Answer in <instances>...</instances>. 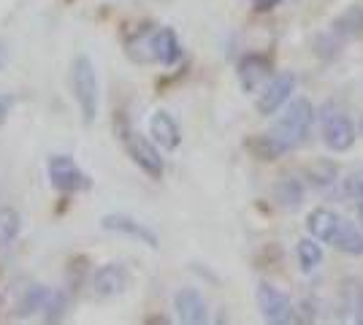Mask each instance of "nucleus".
<instances>
[{"instance_id": "a878e982", "label": "nucleus", "mask_w": 363, "mask_h": 325, "mask_svg": "<svg viewBox=\"0 0 363 325\" xmlns=\"http://www.w3.org/2000/svg\"><path fill=\"white\" fill-rule=\"evenodd\" d=\"M279 3H282V0H252V8L260 11V14H266V11H274Z\"/></svg>"}, {"instance_id": "b1692460", "label": "nucleus", "mask_w": 363, "mask_h": 325, "mask_svg": "<svg viewBox=\"0 0 363 325\" xmlns=\"http://www.w3.org/2000/svg\"><path fill=\"white\" fill-rule=\"evenodd\" d=\"M65 304H68L65 293H60V290H52V293H49V298H46V304H44V317H46V320H60L62 312H65Z\"/></svg>"}, {"instance_id": "20e7f679", "label": "nucleus", "mask_w": 363, "mask_h": 325, "mask_svg": "<svg viewBox=\"0 0 363 325\" xmlns=\"http://www.w3.org/2000/svg\"><path fill=\"white\" fill-rule=\"evenodd\" d=\"M46 176H49L52 187H57L62 193H84V190L92 187L90 176L79 169L71 157H65V155L49 157V163H46Z\"/></svg>"}, {"instance_id": "f8f14e48", "label": "nucleus", "mask_w": 363, "mask_h": 325, "mask_svg": "<svg viewBox=\"0 0 363 325\" xmlns=\"http://www.w3.org/2000/svg\"><path fill=\"white\" fill-rule=\"evenodd\" d=\"M339 222H342V217L336 215V212L325 209V206H318V209H312L309 217H306V231H309L312 239L331 244L333 236H336V228H339Z\"/></svg>"}, {"instance_id": "7ed1b4c3", "label": "nucleus", "mask_w": 363, "mask_h": 325, "mask_svg": "<svg viewBox=\"0 0 363 325\" xmlns=\"http://www.w3.org/2000/svg\"><path fill=\"white\" fill-rule=\"evenodd\" d=\"M320 125H323V139H325V147L333 149V152H347L355 147V139H358V130L342 108H336L333 103H325L320 108Z\"/></svg>"}, {"instance_id": "4468645a", "label": "nucleus", "mask_w": 363, "mask_h": 325, "mask_svg": "<svg viewBox=\"0 0 363 325\" xmlns=\"http://www.w3.org/2000/svg\"><path fill=\"white\" fill-rule=\"evenodd\" d=\"M150 133H152V139L157 141L163 149H177L182 141L179 125H177V120H174L168 111H155V114H152Z\"/></svg>"}, {"instance_id": "39448f33", "label": "nucleus", "mask_w": 363, "mask_h": 325, "mask_svg": "<svg viewBox=\"0 0 363 325\" xmlns=\"http://www.w3.org/2000/svg\"><path fill=\"white\" fill-rule=\"evenodd\" d=\"M255 298H257V309H260L266 323L285 325L296 320V307H293V301H290L282 290H277L274 285H269V282H260V285H257Z\"/></svg>"}, {"instance_id": "423d86ee", "label": "nucleus", "mask_w": 363, "mask_h": 325, "mask_svg": "<svg viewBox=\"0 0 363 325\" xmlns=\"http://www.w3.org/2000/svg\"><path fill=\"white\" fill-rule=\"evenodd\" d=\"M125 147H128L130 157L136 160V166L144 171L147 176H152V179H160V176H163L166 163H163L157 147H155L150 139H144L141 133H128V136H125Z\"/></svg>"}, {"instance_id": "6ab92c4d", "label": "nucleus", "mask_w": 363, "mask_h": 325, "mask_svg": "<svg viewBox=\"0 0 363 325\" xmlns=\"http://www.w3.org/2000/svg\"><path fill=\"white\" fill-rule=\"evenodd\" d=\"M306 176H309V182H312L315 187H328L336 182L339 169H336V163L328 160V157H318V160L306 169Z\"/></svg>"}, {"instance_id": "f03ea898", "label": "nucleus", "mask_w": 363, "mask_h": 325, "mask_svg": "<svg viewBox=\"0 0 363 325\" xmlns=\"http://www.w3.org/2000/svg\"><path fill=\"white\" fill-rule=\"evenodd\" d=\"M312 122H315V106H312L306 98H296V101L285 108V114L279 117V122L274 125L272 139L288 152V149L298 147V144L309 136Z\"/></svg>"}, {"instance_id": "412c9836", "label": "nucleus", "mask_w": 363, "mask_h": 325, "mask_svg": "<svg viewBox=\"0 0 363 325\" xmlns=\"http://www.w3.org/2000/svg\"><path fill=\"white\" fill-rule=\"evenodd\" d=\"M22 231V219L14 209H0V247L14 244V239Z\"/></svg>"}, {"instance_id": "aec40b11", "label": "nucleus", "mask_w": 363, "mask_h": 325, "mask_svg": "<svg viewBox=\"0 0 363 325\" xmlns=\"http://www.w3.org/2000/svg\"><path fill=\"white\" fill-rule=\"evenodd\" d=\"M296 255H298V266H301V271H315L323 261V247H320L318 239H301L298 244H296Z\"/></svg>"}, {"instance_id": "f257e3e1", "label": "nucleus", "mask_w": 363, "mask_h": 325, "mask_svg": "<svg viewBox=\"0 0 363 325\" xmlns=\"http://www.w3.org/2000/svg\"><path fill=\"white\" fill-rule=\"evenodd\" d=\"M71 87H74V98L79 111H82V120H84V125H92L98 120V111H101V84H98L95 65L87 55H79L71 65Z\"/></svg>"}, {"instance_id": "1a4fd4ad", "label": "nucleus", "mask_w": 363, "mask_h": 325, "mask_svg": "<svg viewBox=\"0 0 363 325\" xmlns=\"http://www.w3.org/2000/svg\"><path fill=\"white\" fill-rule=\"evenodd\" d=\"M101 228L108 233H120V236H130V239H136L141 244H147V247H157V236L147 228V225H141L138 219L128 215H106L101 217Z\"/></svg>"}, {"instance_id": "5701e85b", "label": "nucleus", "mask_w": 363, "mask_h": 325, "mask_svg": "<svg viewBox=\"0 0 363 325\" xmlns=\"http://www.w3.org/2000/svg\"><path fill=\"white\" fill-rule=\"evenodd\" d=\"M250 149H252L260 160H274V157L285 155V149L272 139V133H269V136H255V139L250 141Z\"/></svg>"}, {"instance_id": "4be33fe9", "label": "nucleus", "mask_w": 363, "mask_h": 325, "mask_svg": "<svg viewBox=\"0 0 363 325\" xmlns=\"http://www.w3.org/2000/svg\"><path fill=\"white\" fill-rule=\"evenodd\" d=\"M49 287H41V285H33L25 290L22 301H19V314H35V312H44V304L49 298Z\"/></svg>"}, {"instance_id": "dca6fc26", "label": "nucleus", "mask_w": 363, "mask_h": 325, "mask_svg": "<svg viewBox=\"0 0 363 325\" xmlns=\"http://www.w3.org/2000/svg\"><path fill=\"white\" fill-rule=\"evenodd\" d=\"M150 52H155V57L163 62V65H174V62H179L182 47H179V41H177V33L171 30V28L157 30L150 41Z\"/></svg>"}, {"instance_id": "f3484780", "label": "nucleus", "mask_w": 363, "mask_h": 325, "mask_svg": "<svg viewBox=\"0 0 363 325\" xmlns=\"http://www.w3.org/2000/svg\"><path fill=\"white\" fill-rule=\"evenodd\" d=\"M333 247L345 255H352V258H361L363 255V231L358 225H352L350 219H342L339 228H336V236L331 241Z\"/></svg>"}, {"instance_id": "2eb2a0df", "label": "nucleus", "mask_w": 363, "mask_h": 325, "mask_svg": "<svg viewBox=\"0 0 363 325\" xmlns=\"http://www.w3.org/2000/svg\"><path fill=\"white\" fill-rule=\"evenodd\" d=\"M363 35V6H350L333 19V38L352 41Z\"/></svg>"}, {"instance_id": "c85d7f7f", "label": "nucleus", "mask_w": 363, "mask_h": 325, "mask_svg": "<svg viewBox=\"0 0 363 325\" xmlns=\"http://www.w3.org/2000/svg\"><path fill=\"white\" fill-rule=\"evenodd\" d=\"M361 136H363V117H361Z\"/></svg>"}, {"instance_id": "cd10ccee", "label": "nucleus", "mask_w": 363, "mask_h": 325, "mask_svg": "<svg viewBox=\"0 0 363 325\" xmlns=\"http://www.w3.org/2000/svg\"><path fill=\"white\" fill-rule=\"evenodd\" d=\"M358 222H361V231H363V201L358 203Z\"/></svg>"}, {"instance_id": "9d476101", "label": "nucleus", "mask_w": 363, "mask_h": 325, "mask_svg": "<svg viewBox=\"0 0 363 325\" xmlns=\"http://www.w3.org/2000/svg\"><path fill=\"white\" fill-rule=\"evenodd\" d=\"M90 287L98 298H114V295L125 293L128 290V271H125V266L108 263L104 268H98Z\"/></svg>"}, {"instance_id": "bb28decb", "label": "nucleus", "mask_w": 363, "mask_h": 325, "mask_svg": "<svg viewBox=\"0 0 363 325\" xmlns=\"http://www.w3.org/2000/svg\"><path fill=\"white\" fill-rule=\"evenodd\" d=\"M9 111H11V98L9 95H0V120H6Z\"/></svg>"}, {"instance_id": "a211bd4d", "label": "nucleus", "mask_w": 363, "mask_h": 325, "mask_svg": "<svg viewBox=\"0 0 363 325\" xmlns=\"http://www.w3.org/2000/svg\"><path fill=\"white\" fill-rule=\"evenodd\" d=\"M274 198L282 209H298L303 201V185L298 182V176H282L274 187Z\"/></svg>"}, {"instance_id": "393cba45", "label": "nucleus", "mask_w": 363, "mask_h": 325, "mask_svg": "<svg viewBox=\"0 0 363 325\" xmlns=\"http://www.w3.org/2000/svg\"><path fill=\"white\" fill-rule=\"evenodd\" d=\"M345 193H347L350 198H355L358 203L363 201V171H352L350 173L347 182H345Z\"/></svg>"}, {"instance_id": "ddd939ff", "label": "nucleus", "mask_w": 363, "mask_h": 325, "mask_svg": "<svg viewBox=\"0 0 363 325\" xmlns=\"http://www.w3.org/2000/svg\"><path fill=\"white\" fill-rule=\"evenodd\" d=\"M272 74V62L260 55H247L242 62H239V81L247 93H255L260 90V84L269 79Z\"/></svg>"}, {"instance_id": "9b49d317", "label": "nucleus", "mask_w": 363, "mask_h": 325, "mask_svg": "<svg viewBox=\"0 0 363 325\" xmlns=\"http://www.w3.org/2000/svg\"><path fill=\"white\" fill-rule=\"evenodd\" d=\"M174 309H177V317L187 325H201L209 320L206 301H203V295L198 293V290H193V287H184V290L177 293V298H174Z\"/></svg>"}, {"instance_id": "0eeeda50", "label": "nucleus", "mask_w": 363, "mask_h": 325, "mask_svg": "<svg viewBox=\"0 0 363 325\" xmlns=\"http://www.w3.org/2000/svg\"><path fill=\"white\" fill-rule=\"evenodd\" d=\"M296 90V76L293 74H277V76L263 87V93L257 95V111L263 117H272L277 108L288 103V98Z\"/></svg>"}, {"instance_id": "6e6552de", "label": "nucleus", "mask_w": 363, "mask_h": 325, "mask_svg": "<svg viewBox=\"0 0 363 325\" xmlns=\"http://www.w3.org/2000/svg\"><path fill=\"white\" fill-rule=\"evenodd\" d=\"M339 317L345 323H363V282L355 277L342 279L339 285Z\"/></svg>"}]
</instances>
